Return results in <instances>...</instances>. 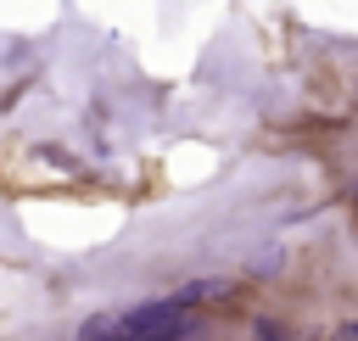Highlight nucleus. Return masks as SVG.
Listing matches in <instances>:
<instances>
[{
  "label": "nucleus",
  "instance_id": "1",
  "mask_svg": "<svg viewBox=\"0 0 358 341\" xmlns=\"http://www.w3.org/2000/svg\"><path fill=\"white\" fill-rule=\"evenodd\" d=\"M185 330V296L173 302H145L117 319V341H173Z\"/></svg>",
  "mask_w": 358,
  "mask_h": 341
}]
</instances>
